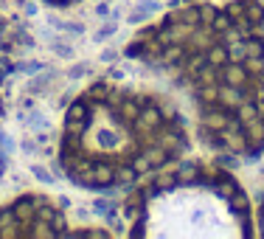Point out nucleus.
Listing matches in <instances>:
<instances>
[{"instance_id": "1", "label": "nucleus", "mask_w": 264, "mask_h": 239, "mask_svg": "<svg viewBox=\"0 0 264 239\" xmlns=\"http://www.w3.org/2000/svg\"><path fill=\"white\" fill-rule=\"evenodd\" d=\"M129 56L180 87L216 155L264 147V37L250 3L172 12L132 40Z\"/></svg>"}, {"instance_id": "2", "label": "nucleus", "mask_w": 264, "mask_h": 239, "mask_svg": "<svg viewBox=\"0 0 264 239\" xmlns=\"http://www.w3.org/2000/svg\"><path fill=\"white\" fill-rule=\"evenodd\" d=\"M191 124L180 105L146 85L102 79L71 101L59 132V166L90 191L135 186L188 158Z\"/></svg>"}, {"instance_id": "3", "label": "nucleus", "mask_w": 264, "mask_h": 239, "mask_svg": "<svg viewBox=\"0 0 264 239\" xmlns=\"http://www.w3.org/2000/svg\"><path fill=\"white\" fill-rule=\"evenodd\" d=\"M124 222L135 239H245L256 206L222 163L183 158L132 186Z\"/></svg>"}, {"instance_id": "4", "label": "nucleus", "mask_w": 264, "mask_h": 239, "mask_svg": "<svg viewBox=\"0 0 264 239\" xmlns=\"http://www.w3.org/2000/svg\"><path fill=\"white\" fill-rule=\"evenodd\" d=\"M65 211L54 200L25 194L0 209V236H73Z\"/></svg>"}, {"instance_id": "5", "label": "nucleus", "mask_w": 264, "mask_h": 239, "mask_svg": "<svg viewBox=\"0 0 264 239\" xmlns=\"http://www.w3.org/2000/svg\"><path fill=\"white\" fill-rule=\"evenodd\" d=\"M256 236H264V194L261 202L256 206Z\"/></svg>"}, {"instance_id": "6", "label": "nucleus", "mask_w": 264, "mask_h": 239, "mask_svg": "<svg viewBox=\"0 0 264 239\" xmlns=\"http://www.w3.org/2000/svg\"><path fill=\"white\" fill-rule=\"evenodd\" d=\"M51 3H79V0H51Z\"/></svg>"}]
</instances>
